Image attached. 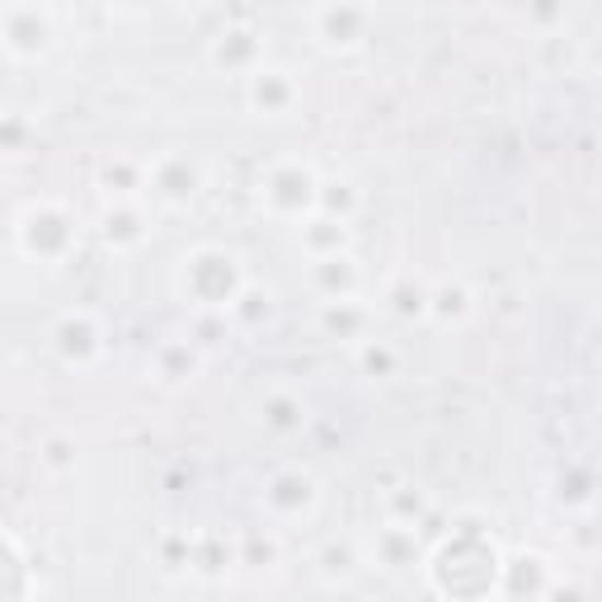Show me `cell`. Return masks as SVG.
<instances>
[{
    "label": "cell",
    "instance_id": "9",
    "mask_svg": "<svg viewBox=\"0 0 602 602\" xmlns=\"http://www.w3.org/2000/svg\"><path fill=\"white\" fill-rule=\"evenodd\" d=\"M212 67L221 71H259L264 67V43L259 34H250V28H227V34L212 38Z\"/></svg>",
    "mask_w": 602,
    "mask_h": 602
},
{
    "label": "cell",
    "instance_id": "11",
    "mask_svg": "<svg viewBox=\"0 0 602 602\" xmlns=\"http://www.w3.org/2000/svg\"><path fill=\"white\" fill-rule=\"evenodd\" d=\"M311 282L325 301H354L358 292V264L348 255H329V259H311Z\"/></svg>",
    "mask_w": 602,
    "mask_h": 602
},
{
    "label": "cell",
    "instance_id": "16",
    "mask_svg": "<svg viewBox=\"0 0 602 602\" xmlns=\"http://www.w3.org/2000/svg\"><path fill=\"white\" fill-rule=\"evenodd\" d=\"M429 315L438 325H456L471 315V292L462 282H442V288H429Z\"/></svg>",
    "mask_w": 602,
    "mask_h": 602
},
{
    "label": "cell",
    "instance_id": "20",
    "mask_svg": "<svg viewBox=\"0 0 602 602\" xmlns=\"http://www.w3.org/2000/svg\"><path fill=\"white\" fill-rule=\"evenodd\" d=\"M354 208H358V194H354V184H344V180H329V184H321V194H315V212L321 217L348 221Z\"/></svg>",
    "mask_w": 602,
    "mask_h": 602
},
{
    "label": "cell",
    "instance_id": "21",
    "mask_svg": "<svg viewBox=\"0 0 602 602\" xmlns=\"http://www.w3.org/2000/svg\"><path fill=\"white\" fill-rule=\"evenodd\" d=\"M358 368L368 377H395V368H401V354L386 344V339H358Z\"/></svg>",
    "mask_w": 602,
    "mask_h": 602
},
{
    "label": "cell",
    "instance_id": "24",
    "mask_svg": "<svg viewBox=\"0 0 602 602\" xmlns=\"http://www.w3.org/2000/svg\"><path fill=\"white\" fill-rule=\"evenodd\" d=\"M43 466H47V471H71V466H76V442L61 438V433L47 438V442H43Z\"/></svg>",
    "mask_w": 602,
    "mask_h": 602
},
{
    "label": "cell",
    "instance_id": "1",
    "mask_svg": "<svg viewBox=\"0 0 602 602\" xmlns=\"http://www.w3.org/2000/svg\"><path fill=\"white\" fill-rule=\"evenodd\" d=\"M184 297L198 301V306L208 311H231V301L245 292L241 282V268H235V259L227 255V250H198V255L184 259Z\"/></svg>",
    "mask_w": 602,
    "mask_h": 602
},
{
    "label": "cell",
    "instance_id": "3",
    "mask_svg": "<svg viewBox=\"0 0 602 602\" xmlns=\"http://www.w3.org/2000/svg\"><path fill=\"white\" fill-rule=\"evenodd\" d=\"M20 245H24V255L57 264V259H67L76 245V221L61 212L57 202H38V208H28L20 217Z\"/></svg>",
    "mask_w": 602,
    "mask_h": 602
},
{
    "label": "cell",
    "instance_id": "19",
    "mask_svg": "<svg viewBox=\"0 0 602 602\" xmlns=\"http://www.w3.org/2000/svg\"><path fill=\"white\" fill-rule=\"evenodd\" d=\"M301 419H306V409H301L297 395L278 391V395H268V401H264V424H268L274 433H292V429H301Z\"/></svg>",
    "mask_w": 602,
    "mask_h": 602
},
{
    "label": "cell",
    "instance_id": "6",
    "mask_svg": "<svg viewBox=\"0 0 602 602\" xmlns=\"http://www.w3.org/2000/svg\"><path fill=\"white\" fill-rule=\"evenodd\" d=\"M301 100V90L292 81V71H282V67H259V71H250V108L264 118H288L292 108Z\"/></svg>",
    "mask_w": 602,
    "mask_h": 602
},
{
    "label": "cell",
    "instance_id": "14",
    "mask_svg": "<svg viewBox=\"0 0 602 602\" xmlns=\"http://www.w3.org/2000/svg\"><path fill=\"white\" fill-rule=\"evenodd\" d=\"M104 241L114 250H132V245L147 241V221H141V212L132 202H114V208L104 212Z\"/></svg>",
    "mask_w": 602,
    "mask_h": 602
},
{
    "label": "cell",
    "instance_id": "5",
    "mask_svg": "<svg viewBox=\"0 0 602 602\" xmlns=\"http://www.w3.org/2000/svg\"><path fill=\"white\" fill-rule=\"evenodd\" d=\"M147 184L165 208H188V202L198 198V188H202V170L188 161L184 151H165L161 161L147 165Z\"/></svg>",
    "mask_w": 602,
    "mask_h": 602
},
{
    "label": "cell",
    "instance_id": "10",
    "mask_svg": "<svg viewBox=\"0 0 602 602\" xmlns=\"http://www.w3.org/2000/svg\"><path fill=\"white\" fill-rule=\"evenodd\" d=\"M315 34H321L325 47H358L362 43V28H368V10H348V5H329V10H315Z\"/></svg>",
    "mask_w": 602,
    "mask_h": 602
},
{
    "label": "cell",
    "instance_id": "13",
    "mask_svg": "<svg viewBox=\"0 0 602 602\" xmlns=\"http://www.w3.org/2000/svg\"><path fill=\"white\" fill-rule=\"evenodd\" d=\"M194 372H198V348L188 339H170V344L155 348V377H161L165 386L194 382Z\"/></svg>",
    "mask_w": 602,
    "mask_h": 602
},
{
    "label": "cell",
    "instance_id": "23",
    "mask_svg": "<svg viewBox=\"0 0 602 602\" xmlns=\"http://www.w3.org/2000/svg\"><path fill=\"white\" fill-rule=\"evenodd\" d=\"M424 509H429V499H424L419 489H395V495H391L395 528H415V518H424Z\"/></svg>",
    "mask_w": 602,
    "mask_h": 602
},
{
    "label": "cell",
    "instance_id": "8",
    "mask_svg": "<svg viewBox=\"0 0 602 602\" xmlns=\"http://www.w3.org/2000/svg\"><path fill=\"white\" fill-rule=\"evenodd\" d=\"M57 354L67 358V362H76V368H90V362L104 354L100 321H94L90 311H71V315H61V325H57Z\"/></svg>",
    "mask_w": 602,
    "mask_h": 602
},
{
    "label": "cell",
    "instance_id": "18",
    "mask_svg": "<svg viewBox=\"0 0 602 602\" xmlns=\"http://www.w3.org/2000/svg\"><path fill=\"white\" fill-rule=\"evenodd\" d=\"M386 301H391V311L401 315V321H419V315H429V288L415 282V278L395 282V288L386 292Z\"/></svg>",
    "mask_w": 602,
    "mask_h": 602
},
{
    "label": "cell",
    "instance_id": "17",
    "mask_svg": "<svg viewBox=\"0 0 602 602\" xmlns=\"http://www.w3.org/2000/svg\"><path fill=\"white\" fill-rule=\"evenodd\" d=\"M325 335H339V339H362V325H368V311L358 301H325V315H321Z\"/></svg>",
    "mask_w": 602,
    "mask_h": 602
},
{
    "label": "cell",
    "instance_id": "15",
    "mask_svg": "<svg viewBox=\"0 0 602 602\" xmlns=\"http://www.w3.org/2000/svg\"><path fill=\"white\" fill-rule=\"evenodd\" d=\"M415 556H419V536H415V528H382L377 532V560H382L386 569H405V565H415Z\"/></svg>",
    "mask_w": 602,
    "mask_h": 602
},
{
    "label": "cell",
    "instance_id": "2",
    "mask_svg": "<svg viewBox=\"0 0 602 602\" xmlns=\"http://www.w3.org/2000/svg\"><path fill=\"white\" fill-rule=\"evenodd\" d=\"M315 194H321V180H315L311 165H301V161H278L259 184L264 208L274 217H282V221L315 217Z\"/></svg>",
    "mask_w": 602,
    "mask_h": 602
},
{
    "label": "cell",
    "instance_id": "26",
    "mask_svg": "<svg viewBox=\"0 0 602 602\" xmlns=\"http://www.w3.org/2000/svg\"><path fill=\"white\" fill-rule=\"evenodd\" d=\"M546 602H589V593L579 589V583H546Z\"/></svg>",
    "mask_w": 602,
    "mask_h": 602
},
{
    "label": "cell",
    "instance_id": "7",
    "mask_svg": "<svg viewBox=\"0 0 602 602\" xmlns=\"http://www.w3.org/2000/svg\"><path fill=\"white\" fill-rule=\"evenodd\" d=\"M264 509L282 518V522H292V518H306L315 509V481L306 471H282L268 481L264 489Z\"/></svg>",
    "mask_w": 602,
    "mask_h": 602
},
{
    "label": "cell",
    "instance_id": "4",
    "mask_svg": "<svg viewBox=\"0 0 602 602\" xmlns=\"http://www.w3.org/2000/svg\"><path fill=\"white\" fill-rule=\"evenodd\" d=\"M53 14L34 10V5H14L0 10V43H5L10 57H43L53 47Z\"/></svg>",
    "mask_w": 602,
    "mask_h": 602
},
{
    "label": "cell",
    "instance_id": "12",
    "mask_svg": "<svg viewBox=\"0 0 602 602\" xmlns=\"http://www.w3.org/2000/svg\"><path fill=\"white\" fill-rule=\"evenodd\" d=\"M301 245H306L311 259H329V255H348V221L335 217H306L301 221Z\"/></svg>",
    "mask_w": 602,
    "mask_h": 602
},
{
    "label": "cell",
    "instance_id": "25",
    "mask_svg": "<svg viewBox=\"0 0 602 602\" xmlns=\"http://www.w3.org/2000/svg\"><path fill=\"white\" fill-rule=\"evenodd\" d=\"M245 565H274L278 560V542H274V536H245V556H241Z\"/></svg>",
    "mask_w": 602,
    "mask_h": 602
},
{
    "label": "cell",
    "instance_id": "22",
    "mask_svg": "<svg viewBox=\"0 0 602 602\" xmlns=\"http://www.w3.org/2000/svg\"><path fill=\"white\" fill-rule=\"evenodd\" d=\"M321 575H325L329 583L354 579V575H358V551H354V542H325V551H321Z\"/></svg>",
    "mask_w": 602,
    "mask_h": 602
}]
</instances>
